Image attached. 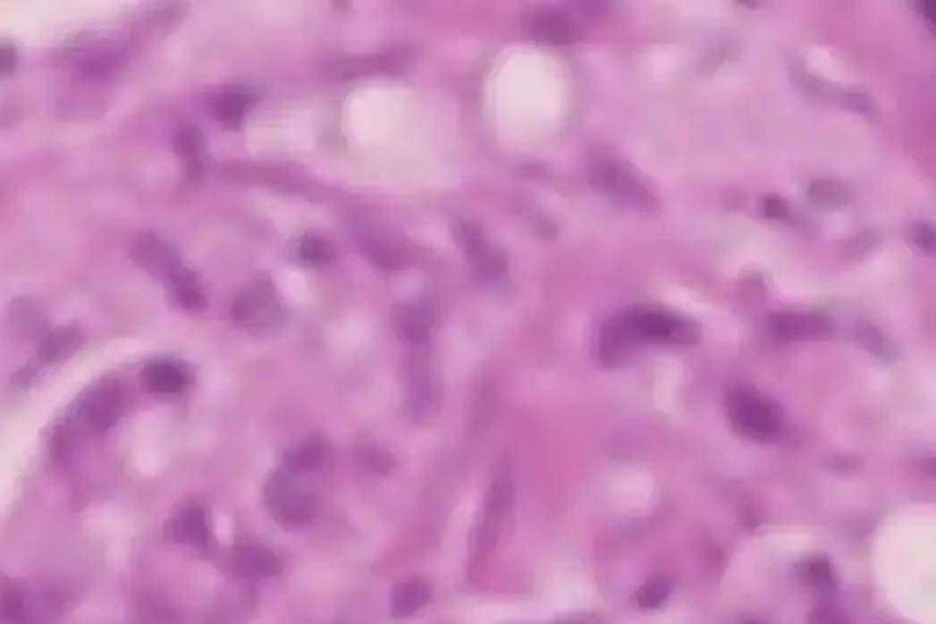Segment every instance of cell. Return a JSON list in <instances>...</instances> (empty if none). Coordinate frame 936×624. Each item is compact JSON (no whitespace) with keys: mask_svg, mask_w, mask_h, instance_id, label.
I'll list each match as a JSON object with an SVG mask.
<instances>
[{"mask_svg":"<svg viewBox=\"0 0 936 624\" xmlns=\"http://www.w3.org/2000/svg\"><path fill=\"white\" fill-rule=\"evenodd\" d=\"M406 381H409V406L410 415L420 425L431 423L439 406V392L433 379L431 352L426 343L412 346L406 365Z\"/></svg>","mask_w":936,"mask_h":624,"instance_id":"obj_1","label":"cell"},{"mask_svg":"<svg viewBox=\"0 0 936 624\" xmlns=\"http://www.w3.org/2000/svg\"><path fill=\"white\" fill-rule=\"evenodd\" d=\"M729 412L732 423L741 429L745 435L755 439H768L779 433L782 420L779 410L772 404L766 402L762 396H757L749 387H735L729 393Z\"/></svg>","mask_w":936,"mask_h":624,"instance_id":"obj_2","label":"cell"},{"mask_svg":"<svg viewBox=\"0 0 936 624\" xmlns=\"http://www.w3.org/2000/svg\"><path fill=\"white\" fill-rule=\"evenodd\" d=\"M265 502L273 519L285 527H302L315 519V500L302 492L290 473H277L266 483Z\"/></svg>","mask_w":936,"mask_h":624,"instance_id":"obj_3","label":"cell"},{"mask_svg":"<svg viewBox=\"0 0 936 624\" xmlns=\"http://www.w3.org/2000/svg\"><path fill=\"white\" fill-rule=\"evenodd\" d=\"M622 327L633 337L637 343L645 340H679L693 342L696 340V329L691 325H685L677 318L664 315V312L649 310L643 307L628 308L619 316Z\"/></svg>","mask_w":936,"mask_h":624,"instance_id":"obj_4","label":"cell"},{"mask_svg":"<svg viewBox=\"0 0 936 624\" xmlns=\"http://www.w3.org/2000/svg\"><path fill=\"white\" fill-rule=\"evenodd\" d=\"M591 183L606 194H612L616 200L635 207H649L652 196L639 181L630 175V171L620 163L602 161L591 169Z\"/></svg>","mask_w":936,"mask_h":624,"instance_id":"obj_5","label":"cell"},{"mask_svg":"<svg viewBox=\"0 0 936 624\" xmlns=\"http://www.w3.org/2000/svg\"><path fill=\"white\" fill-rule=\"evenodd\" d=\"M23 589L19 624H50L63 614L69 594L56 583H34Z\"/></svg>","mask_w":936,"mask_h":624,"instance_id":"obj_6","label":"cell"},{"mask_svg":"<svg viewBox=\"0 0 936 624\" xmlns=\"http://www.w3.org/2000/svg\"><path fill=\"white\" fill-rule=\"evenodd\" d=\"M358 244L368 260L379 266V269H402L410 263V250L398 235L381 229L362 227L358 233Z\"/></svg>","mask_w":936,"mask_h":624,"instance_id":"obj_7","label":"cell"},{"mask_svg":"<svg viewBox=\"0 0 936 624\" xmlns=\"http://www.w3.org/2000/svg\"><path fill=\"white\" fill-rule=\"evenodd\" d=\"M131 257L142 269L156 277L169 279L175 271L181 269L180 252H177L173 246H169L167 241H163L152 233L138 235L136 241H133Z\"/></svg>","mask_w":936,"mask_h":624,"instance_id":"obj_8","label":"cell"},{"mask_svg":"<svg viewBox=\"0 0 936 624\" xmlns=\"http://www.w3.org/2000/svg\"><path fill=\"white\" fill-rule=\"evenodd\" d=\"M275 308V288L266 279H258L240 291L233 300L232 316L241 327H250V325L265 323L266 315Z\"/></svg>","mask_w":936,"mask_h":624,"instance_id":"obj_9","label":"cell"},{"mask_svg":"<svg viewBox=\"0 0 936 624\" xmlns=\"http://www.w3.org/2000/svg\"><path fill=\"white\" fill-rule=\"evenodd\" d=\"M770 333L779 340H822L832 333V323L824 315H793V312H779L768 321Z\"/></svg>","mask_w":936,"mask_h":624,"instance_id":"obj_10","label":"cell"},{"mask_svg":"<svg viewBox=\"0 0 936 624\" xmlns=\"http://www.w3.org/2000/svg\"><path fill=\"white\" fill-rule=\"evenodd\" d=\"M225 177L241 183H258V186H271L288 192H300L304 190V177L298 173H290L282 167H266V164H227Z\"/></svg>","mask_w":936,"mask_h":624,"instance_id":"obj_11","label":"cell"},{"mask_svg":"<svg viewBox=\"0 0 936 624\" xmlns=\"http://www.w3.org/2000/svg\"><path fill=\"white\" fill-rule=\"evenodd\" d=\"M637 343L627 331H624L620 318L616 316L612 321H608L600 331V340H597V356L603 365L608 367H622L628 365L633 360Z\"/></svg>","mask_w":936,"mask_h":624,"instance_id":"obj_12","label":"cell"},{"mask_svg":"<svg viewBox=\"0 0 936 624\" xmlns=\"http://www.w3.org/2000/svg\"><path fill=\"white\" fill-rule=\"evenodd\" d=\"M525 31L531 40L552 46H564L575 42V28L569 19L558 13H535L525 19Z\"/></svg>","mask_w":936,"mask_h":624,"instance_id":"obj_13","label":"cell"},{"mask_svg":"<svg viewBox=\"0 0 936 624\" xmlns=\"http://www.w3.org/2000/svg\"><path fill=\"white\" fill-rule=\"evenodd\" d=\"M121 412V393L117 387H103L94 392L86 400L81 418L86 420V426L92 431H105L119 418Z\"/></svg>","mask_w":936,"mask_h":624,"instance_id":"obj_14","label":"cell"},{"mask_svg":"<svg viewBox=\"0 0 936 624\" xmlns=\"http://www.w3.org/2000/svg\"><path fill=\"white\" fill-rule=\"evenodd\" d=\"M233 569L240 572L241 577L252 578H266L279 572V558L271 550L260 545H244L235 550L233 556Z\"/></svg>","mask_w":936,"mask_h":624,"instance_id":"obj_15","label":"cell"},{"mask_svg":"<svg viewBox=\"0 0 936 624\" xmlns=\"http://www.w3.org/2000/svg\"><path fill=\"white\" fill-rule=\"evenodd\" d=\"M433 312L420 304H410V307H400L396 312V329L398 335L409 343V346H420L429 340L433 329Z\"/></svg>","mask_w":936,"mask_h":624,"instance_id":"obj_16","label":"cell"},{"mask_svg":"<svg viewBox=\"0 0 936 624\" xmlns=\"http://www.w3.org/2000/svg\"><path fill=\"white\" fill-rule=\"evenodd\" d=\"M171 535L180 544L192 547L207 545L210 539V528L205 510L200 506H190L186 510H181L173 520V525H171Z\"/></svg>","mask_w":936,"mask_h":624,"instance_id":"obj_17","label":"cell"},{"mask_svg":"<svg viewBox=\"0 0 936 624\" xmlns=\"http://www.w3.org/2000/svg\"><path fill=\"white\" fill-rule=\"evenodd\" d=\"M142 384L148 392L161 393H177L186 385V375L173 362H152L142 371Z\"/></svg>","mask_w":936,"mask_h":624,"instance_id":"obj_18","label":"cell"},{"mask_svg":"<svg viewBox=\"0 0 936 624\" xmlns=\"http://www.w3.org/2000/svg\"><path fill=\"white\" fill-rule=\"evenodd\" d=\"M167 283H169L171 298H173V300L180 304L181 308H186V310L205 308V304H207L205 291H202L198 277H196L192 271L183 269L181 266L180 271H175L173 275L167 279Z\"/></svg>","mask_w":936,"mask_h":624,"instance_id":"obj_19","label":"cell"},{"mask_svg":"<svg viewBox=\"0 0 936 624\" xmlns=\"http://www.w3.org/2000/svg\"><path fill=\"white\" fill-rule=\"evenodd\" d=\"M429 597L431 589L426 583L406 581L398 585L392 594V616L393 619H409L429 602Z\"/></svg>","mask_w":936,"mask_h":624,"instance_id":"obj_20","label":"cell"},{"mask_svg":"<svg viewBox=\"0 0 936 624\" xmlns=\"http://www.w3.org/2000/svg\"><path fill=\"white\" fill-rule=\"evenodd\" d=\"M254 100H257L254 94L246 90L223 92L213 103V117L219 119L221 123H225L227 127L240 125L241 121H244L246 113L250 111Z\"/></svg>","mask_w":936,"mask_h":624,"instance_id":"obj_21","label":"cell"},{"mask_svg":"<svg viewBox=\"0 0 936 624\" xmlns=\"http://www.w3.org/2000/svg\"><path fill=\"white\" fill-rule=\"evenodd\" d=\"M175 152L186 164L190 177L200 175L202 164H205V142H202V133L196 127H183L177 131L173 139Z\"/></svg>","mask_w":936,"mask_h":624,"instance_id":"obj_22","label":"cell"},{"mask_svg":"<svg viewBox=\"0 0 936 624\" xmlns=\"http://www.w3.org/2000/svg\"><path fill=\"white\" fill-rule=\"evenodd\" d=\"M81 343V331L78 327H63L46 335L42 342L40 358L46 362H59L72 356Z\"/></svg>","mask_w":936,"mask_h":624,"instance_id":"obj_23","label":"cell"},{"mask_svg":"<svg viewBox=\"0 0 936 624\" xmlns=\"http://www.w3.org/2000/svg\"><path fill=\"white\" fill-rule=\"evenodd\" d=\"M375 72H379L377 56H340V59L329 63L325 73L331 81H350Z\"/></svg>","mask_w":936,"mask_h":624,"instance_id":"obj_24","label":"cell"},{"mask_svg":"<svg viewBox=\"0 0 936 624\" xmlns=\"http://www.w3.org/2000/svg\"><path fill=\"white\" fill-rule=\"evenodd\" d=\"M470 273H473V279L476 283H492L495 282V279H500L502 275H504L506 271V257L502 254L498 248H493L492 244H489L487 248H483V250L479 254H475V257H470Z\"/></svg>","mask_w":936,"mask_h":624,"instance_id":"obj_25","label":"cell"},{"mask_svg":"<svg viewBox=\"0 0 936 624\" xmlns=\"http://www.w3.org/2000/svg\"><path fill=\"white\" fill-rule=\"evenodd\" d=\"M323 460L325 443L321 442V437H308L307 442L296 445L290 451L288 458H285V464H288V470H291V473H308V470L321 467Z\"/></svg>","mask_w":936,"mask_h":624,"instance_id":"obj_26","label":"cell"},{"mask_svg":"<svg viewBox=\"0 0 936 624\" xmlns=\"http://www.w3.org/2000/svg\"><path fill=\"white\" fill-rule=\"evenodd\" d=\"M9 323L11 327L17 329V333L38 335L44 329V325H46V316H44L42 308H38L34 302L19 300L15 307L11 308Z\"/></svg>","mask_w":936,"mask_h":624,"instance_id":"obj_27","label":"cell"},{"mask_svg":"<svg viewBox=\"0 0 936 624\" xmlns=\"http://www.w3.org/2000/svg\"><path fill=\"white\" fill-rule=\"evenodd\" d=\"M21 585L9 581V578H0V622L19 624V620H21Z\"/></svg>","mask_w":936,"mask_h":624,"instance_id":"obj_28","label":"cell"},{"mask_svg":"<svg viewBox=\"0 0 936 624\" xmlns=\"http://www.w3.org/2000/svg\"><path fill=\"white\" fill-rule=\"evenodd\" d=\"M456 240H458V244H460V248H462L464 254H467L468 258L475 257V254H479L483 248L489 246V240H487L485 232H483V229L476 225V223H473V221L458 223Z\"/></svg>","mask_w":936,"mask_h":624,"instance_id":"obj_29","label":"cell"},{"mask_svg":"<svg viewBox=\"0 0 936 624\" xmlns=\"http://www.w3.org/2000/svg\"><path fill=\"white\" fill-rule=\"evenodd\" d=\"M377 63H379V72L393 73V75L404 73V72H409L412 63H415V50H412L410 46L390 48L387 53L377 56Z\"/></svg>","mask_w":936,"mask_h":624,"instance_id":"obj_30","label":"cell"},{"mask_svg":"<svg viewBox=\"0 0 936 624\" xmlns=\"http://www.w3.org/2000/svg\"><path fill=\"white\" fill-rule=\"evenodd\" d=\"M810 200L820 207H840L847 202V192L840 183L814 181L810 186Z\"/></svg>","mask_w":936,"mask_h":624,"instance_id":"obj_31","label":"cell"},{"mask_svg":"<svg viewBox=\"0 0 936 624\" xmlns=\"http://www.w3.org/2000/svg\"><path fill=\"white\" fill-rule=\"evenodd\" d=\"M298 252H300V257L307 260V263H315V265L329 263V260H333L335 257L333 246H331L325 238H318V235H307V238L300 241Z\"/></svg>","mask_w":936,"mask_h":624,"instance_id":"obj_32","label":"cell"},{"mask_svg":"<svg viewBox=\"0 0 936 624\" xmlns=\"http://www.w3.org/2000/svg\"><path fill=\"white\" fill-rule=\"evenodd\" d=\"M668 595H670V583L664 578H654V581L643 585L635 600L643 610H654L660 608L668 600Z\"/></svg>","mask_w":936,"mask_h":624,"instance_id":"obj_33","label":"cell"},{"mask_svg":"<svg viewBox=\"0 0 936 624\" xmlns=\"http://www.w3.org/2000/svg\"><path fill=\"white\" fill-rule=\"evenodd\" d=\"M804 577L814 587H829L832 583V569L826 560H812L804 566Z\"/></svg>","mask_w":936,"mask_h":624,"instance_id":"obj_34","label":"cell"},{"mask_svg":"<svg viewBox=\"0 0 936 624\" xmlns=\"http://www.w3.org/2000/svg\"><path fill=\"white\" fill-rule=\"evenodd\" d=\"M362 458H365V462L368 464V468L375 470V473H379V475L390 473V470L393 468V458L387 454V451H384V450L368 448V450H365V454H362Z\"/></svg>","mask_w":936,"mask_h":624,"instance_id":"obj_35","label":"cell"},{"mask_svg":"<svg viewBox=\"0 0 936 624\" xmlns=\"http://www.w3.org/2000/svg\"><path fill=\"white\" fill-rule=\"evenodd\" d=\"M762 215L768 219H787L791 215V205L779 196H768L762 200Z\"/></svg>","mask_w":936,"mask_h":624,"instance_id":"obj_36","label":"cell"},{"mask_svg":"<svg viewBox=\"0 0 936 624\" xmlns=\"http://www.w3.org/2000/svg\"><path fill=\"white\" fill-rule=\"evenodd\" d=\"M914 244L926 254H934V229L928 223H915L912 227Z\"/></svg>","mask_w":936,"mask_h":624,"instance_id":"obj_37","label":"cell"},{"mask_svg":"<svg viewBox=\"0 0 936 624\" xmlns=\"http://www.w3.org/2000/svg\"><path fill=\"white\" fill-rule=\"evenodd\" d=\"M859 342H862L868 350H872V352H876V354H881V356L887 354L889 342H884V335L878 333L876 329L868 327V325H864V327H862V333H859Z\"/></svg>","mask_w":936,"mask_h":624,"instance_id":"obj_38","label":"cell"},{"mask_svg":"<svg viewBox=\"0 0 936 624\" xmlns=\"http://www.w3.org/2000/svg\"><path fill=\"white\" fill-rule=\"evenodd\" d=\"M872 240H874V235L872 233H864V235H857V238H853V240H847L843 246V254L849 258H859L864 252H868V248L872 244H874Z\"/></svg>","mask_w":936,"mask_h":624,"instance_id":"obj_39","label":"cell"},{"mask_svg":"<svg viewBox=\"0 0 936 624\" xmlns=\"http://www.w3.org/2000/svg\"><path fill=\"white\" fill-rule=\"evenodd\" d=\"M17 50L9 44H0V78H9L17 69Z\"/></svg>","mask_w":936,"mask_h":624,"instance_id":"obj_40","label":"cell"},{"mask_svg":"<svg viewBox=\"0 0 936 624\" xmlns=\"http://www.w3.org/2000/svg\"><path fill=\"white\" fill-rule=\"evenodd\" d=\"M847 105L856 108V111H868V98L862 97V94H849V97H847Z\"/></svg>","mask_w":936,"mask_h":624,"instance_id":"obj_41","label":"cell"},{"mask_svg":"<svg viewBox=\"0 0 936 624\" xmlns=\"http://www.w3.org/2000/svg\"><path fill=\"white\" fill-rule=\"evenodd\" d=\"M920 6H924V9H922V13H924V15H926L928 23H934V3H920Z\"/></svg>","mask_w":936,"mask_h":624,"instance_id":"obj_42","label":"cell"},{"mask_svg":"<svg viewBox=\"0 0 936 624\" xmlns=\"http://www.w3.org/2000/svg\"><path fill=\"white\" fill-rule=\"evenodd\" d=\"M743 624H763V622H755V620H749V622H743Z\"/></svg>","mask_w":936,"mask_h":624,"instance_id":"obj_43","label":"cell"}]
</instances>
